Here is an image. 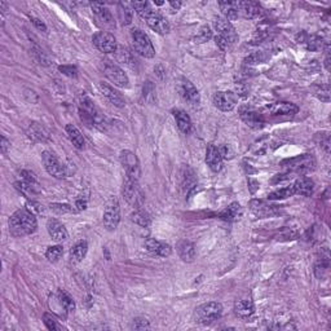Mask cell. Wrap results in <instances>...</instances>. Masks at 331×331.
<instances>
[{"label": "cell", "instance_id": "22", "mask_svg": "<svg viewBox=\"0 0 331 331\" xmlns=\"http://www.w3.org/2000/svg\"><path fill=\"white\" fill-rule=\"evenodd\" d=\"M47 231L54 242H62L68 239L69 233L64 224H61L58 220L50 219L47 223Z\"/></svg>", "mask_w": 331, "mask_h": 331}, {"label": "cell", "instance_id": "6", "mask_svg": "<svg viewBox=\"0 0 331 331\" xmlns=\"http://www.w3.org/2000/svg\"><path fill=\"white\" fill-rule=\"evenodd\" d=\"M132 42L133 48L137 53L141 54L145 58H153L155 56V49L153 47L150 38L148 34H145L142 30L133 29L132 30Z\"/></svg>", "mask_w": 331, "mask_h": 331}, {"label": "cell", "instance_id": "3", "mask_svg": "<svg viewBox=\"0 0 331 331\" xmlns=\"http://www.w3.org/2000/svg\"><path fill=\"white\" fill-rule=\"evenodd\" d=\"M288 173H299V175H306L316 168V159L312 154H302L295 158L286 159L281 163Z\"/></svg>", "mask_w": 331, "mask_h": 331}, {"label": "cell", "instance_id": "35", "mask_svg": "<svg viewBox=\"0 0 331 331\" xmlns=\"http://www.w3.org/2000/svg\"><path fill=\"white\" fill-rule=\"evenodd\" d=\"M118 16H119V21L122 22L123 25H130L131 22H132V16H133V11H132V4L128 3H119L118 4Z\"/></svg>", "mask_w": 331, "mask_h": 331}, {"label": "cell", "instance_id": "60", "mask_svg": "<svg viewBox=\"0 0 331 331\" xmlns=\"http://www.w3.org/2000/svg\"><path fill=\"white\" fill-rule=\"evenodd\" d=\"M169 5H171L175 11H179L181 7V1H169Z\"/></svg>", "mask_w": 331, "mask_h": 331}, {"label": "cell", "instance_id": "24", "mask_svg": "<svg viewBox=\"0 0 331 331\" xmlns=\"http://www.w3.org/2000/svg\"><path fill=\"white\" fill-rule=\"evenodd\" d=\"M177 254L180 256V259L185 263H191L195 259V246L191 241L188 239H181L176 246Z\"/></svg>", "mask_w": 331, "mask_h": 331}, {"label": "cell", "instance_id": "11", "mask_svg": "<svg viewBox=\"0 0 331 331\" xmlns=\"http://www.w3.org/2000/svg\"><path fill=\"white\" fill-rule=\"evenodd\" d=\"M94 44L98 50L104 53H116L118 44H117L116 36L108 31H100L94 35Z\"/></svg>", "mask_w": 331, "mask_h": 331}, {"label": "cell", "instance_id": "15", "mask_svg": "<svg viewBox=\"0 0 331 331\" xmlns=\"http://www.w3.org/2000/svg\"><path fill=\"white\" fill-rule=\"evenodd\" d=\"M239 116L243 122L252 130H260L264 127V118L261 114L255 112L252 108L243 106L239 109Z\"/></svg>", "mask_w": 331, "mask_h": 331}, {"label": "cell", "instance_id": "37", "mask_svg": "<svg viewBox=\"0 0 331 331\" xmlns=\"http://www.w3.org/2000/svg\"><path fill=\"white\" fill-rule=\"evenodd\" d=\"M131 220H132L133 223L137 224V225H140L142 228H148L149 225L151 224V217L146 211L144 210H136L135 213L131 215Z\"/></svg>", "mask_w": 331, "mask_h": 331}, {"label": "cell", "instance_id": "42", "mask_svg": "<svg viewBox=\"0 0 331 331\" xmlns=\"http://www.w3.org/2000/svg\"><path fill=\"white\" fill-rule=\"evenodd\" d=\"M329 272V256L326 258H322L321 256V259L318 260L314 265V274H316L317 278H324Z\"/></svg>", "mask_w": 331, "mask_h": 331}, {"label": "cell", "instance_id": "49", "mask_svg": "<svg viewBox=\"0 0 331 331\" xmlns=\"http://www.w3.org/2000/svg\"><path fill=\"white\" fill-rule=\"evenodd\" d=\"M43 321H44V325L47 326L48 330H52V331L60 330V326H58L57 322H56V318H54V317L50 313H44Z\"/></svg>", "mask_w": 331, "mask_h": 331}, {"label": "cell", "instance_id": "41", "mask_svg": "<svg viewBox=\"0 0 331 331\" xmlns=\"http://www.w3.org/2000/svg\"><path fill=\"white\" fill-rule=\"evenodd\" d=\"M117 54V60L119 62H122V64H126L128 66H132L135 64V58H133L132 53H131L130 50L127 49L124 47H118L116 50Z\"/></svg>", "mask_w": 331, "mask_h": 331}, {"label": "cell", "instance_id": "45", "mask_svg": "<svg viewBox=\"0 0 331 331\" xmlns=\"http://www.w3.org/2000/svg\"><path fill=\"white\" fill-rule=\"evenodd\" d=\"M213 38V31L210 29L209 26H203L201 27V30L198 31V34L194 36L195 43H206L209 42L210 39Z\"/></svg>", "mask_w": 331, "mask_h": 331}, {"label": "cell", "instance_id": "21", "mask_svg": "<svg viewBox=\"0 0 331 331\" xmlns=\"http://www.w3.org/2000/svg\"><path fill=\"white\" fill-rule=\"evenodd\" d=\"M146 24L149 25L151 30H154L158 34H167L169 33V24L167 18L163 17L158 12H153L148 18H146Z\"/></svg>", "mask_w": 331, "mask_h": 331}, {"label": "cell", "instance_id": "43", "mask_svg": "<svg viewBox=\"0 0 331 331\" xmlns=\"http://www.w3.org/2000/svg\"><path fill=\"white\" fill-rule=\"evenodd\" d=\"M64 255V248L62 246H50L48 247L47 252H46V258L49 260L50 263H56L58 260L61 259V256Z\"/></svg>", "mask_w": 331, "mask_h": 331}, {"label": "cell", "instance_id": "53", "mask_svg": "<svg viewBox=\"0 0 331 331\" xmlns=\"http://www.w3.org/2000/svg\"><path fill=\"white\" fill-rule=\"evenodd\" d=\"M268 34H269V30L266 29V27H260V29H258V31L255 33V36H254V43H260L261 40H264L268 36Z\"/></svg>", "mask_w": 331, "mask_h": 331}, {"label": "cell", "instance_id": "46", "mask_svg": "<svg viewBox=\"0 0 331 331\" xmlns=\"http://www.w3.org/2000/svg\"><path fill=\"white\" fill-rule=\"evenodd\" d=\"M26 209L29 210L30 213H34L35 216H42V215H44V213H46L43 205H40L39 202L34 201V199L27 201V203H26Z\"/></svg>", "mask_w": 331, "mask_h": 331}, {"label": "cell", "instance_id": "38", "mask_svg": "<svg viewBox=\"0 0 331 331\" xmlns=\"http://www.w3.org/2000/svg\"><path fill=\"white\" fill-rule=\"evenodd\" d=\"M295 194V191H294V188L292 185L286 188H281V189H278V190L272 191L269 195H268V199L269 201H280V199H286L288 197H292V195Z\"/></svg>", "mask_w": 331, "mask_h": 331}, {"label": "cell", "instance_id": "32", "mask_svg": "<svg viewBox=\"0 0 331 331\" xmlns=\"http://www.w3.org/2000/svg\"><path fill=\"white\" fill-rule=\"evenodd\" d=\"M15 187L18 191H21L22 194L27 197V198H33L35 197L38 193H39V184H31L27 183V181L22 180V181H17L15 183Z\"/></svg>", "mask_w": 331, "mask_h": 331}, {"label": "cell", "instance_id": "20", "mask_svg": "<svg viewBox=\"0 0 331 331\" xmlns=\"http://www.w3.org/2000/svg\"><path fill=\"white\" fill-rule=\"evenodd\" d=\"M299 110V108L295 104L292 102H274V104L269 105L266 108V112L269 113L270 116H294L296 114Z\"/></svg>", "mask_w": 331, "mask_h": 331}, {"label": "cell", "instance_id": "13", "mask_svg": "<svg viewBox=\"0 0 331 331\" xmlns=\"http://www.w3.org/2000/svg\"><path fill=\"white\" fill-rule=\"evenodd\" d=\"M238 96L231 91H221L213 95V105L221 112H232L237 105Z\"/></svg>", "mask_w": 331, "mask_h": 331}, {"label": "cell", "instance_id": "12", "mask_svg": "<svg viewBox=\"0 0 331 331\" xmlns=\"http://www.w3.org/2000/svg\"><path fill=\"white\" fill-rule=\"evenodd\" d=\"M213 27L217 31V35L223 36L228 40V43L234 44L238 40V35L236 33V29L231 24V21H228L227 18L224 17H215L213 18Z\"/></svg>", "mask_w": 331, "mask_h": 331}, {"label": "cell", "instance_id": "2", "mask_svg": "<svg viewBox=\"0 0 331 331\" xmlns=\"http://www.w3.org/2000/svg\"><path fill=\"white\" fill-rule=\"evenodd\" d=\"M38 227V221L34 213L27 209L17 210L9 217V232L15 237H24L34 233Z\"/></svg>", "mask_w": 331, "mask_h": 331}, {"label": "cell", "instance_id": "34", "mask_svg": "<svg viewBox=\"0 0 331 331\" xmlns=\"http://www.w3.org/2000/svg\"><path fill=\"white\" fill-rule=\"evenodd\" d=\"M87 251H88V243L86 241L76 242L75 245L72 246L71 251H70V258L74 263H79L86 258Z\"/></svg>", "mask_w": 331, "mask_h": 331}, {"label": "cell", "instance_id": "61", "mask_svg": "<svg viewBox=\"0 0 331 331\" xmlns=\"http://www.w3.org/2000/svg\"><path fill=\"white\" fill-rule=\"evenodd\" d=\"M325 66H326V70H330V58H329V56L325 60Z\"/></svg>", "mask_w": 331, "mask_h": 331}, {"label": "cell", "instance_id": "28", "mask_svg": "<svg viewBox=\"0 0 331 331\" xmlns=\"http://www.w3.org/2000/svg\"><path fill=\"white\" fill-rule=\"evenodd\" d=\"M173 117L176 119L177 127L183 133H189L191 131V119L188 116L187 112H184L181 109H175L173 110Z\"/></svg>", "mask_w": 331, "mask_h": 331}, {"label": "cell", "instance_id": "27", "mask_svg": "<svg viewBox=\"0 0 331 331\" xmlns=\"http://www.w3.org/2000/svg\"><path fill=\"white\" fill-rule=\"evenodd\" d=\"M242 215V207L238 202H233L231 205L228 206L227 209L223 210L221 213H219L220 219L225 220V221H236L241 217Z\"/></svg>", "mask_w": 331, "mask_h": 331}, {"label": "cell", "instance_id": "17", "mask_svg": "<svg viewBox=\"0 0 331 331\" xmlns=\"http://www.w3.org/2000/svg\"><path fill=\"white\" fill-rule=\"evenodd\" d=\"M98 90H100L101 95L117 108H123L126 105V100L123 98L122 95L119 94L117 90H114L112 86H109L104 82H100L98 83Z\"/></svg>", "mask_w": 331, "mask_h": 331}, {"label": "cell", "instance_id": "5", "mask_svg": "<svg viewBox=\"0 0 331 331\" xmlns=\"http://www.w3.org/2000/svg\"><path fill=\"white\" fill-rule=\"evenodd\" d=\"M223 314V306L220 303L210 302L199 306L194 312L197 322L201 325H210L219 320Z\"/></svg>", "mask_w": 331, "mask_h": 331}, {"label": "cell", "instance_id": "9", "mask_svg": "<svg viewBox=\"0 0 331 331\" xmlns=\"http://www.w3.org/2000/svg\"><path fill=\"white\" fill-rule=\"evenodd\" d=\"M119 158H120V163L126 169L127 176L133 179V180H139L141 176V167L136 154L131 150H123L120 151Z\"/></svg>", "mask_w": 331, "mask_h": 331}, {"label": "cell", "instance_id": "30", "mask_svg": "<svg viewBox=\"0 0 331 331\" xmlns=\"http://www.w3.org/2000/svg\"><path fill=\"white\" fill-rule=\"evenodd\" d=\"M250 207L258 216H268L277 211V206L268 205L263 201H252L250 203Z\"/></svg>", "mask_w": 331, "mask_h": 331}, {"label": "cell", "instance_id": "4", "mask_svg": "<svg viewBox=\"0 0 331 331\" xmlns=\"http://www.w3.org/2000/svg\"><path fill=\"white\" fill-rule=\"evenodd\" d=\"M123 198L131 207L136 210H140L144 206L145 195L141 190L139 180H133L131 177L126 176V180L123 183Z\"/></svg>", "mask_w": 331, "mask_h": 331}, {"label": "cell", "instance_id": "47", "mask_svg": "<svg viewBox=\"0 0 331 331\" xmlns=\"http://www.w3.org/2000/svg\"><path fill=\"white\" fill-rule=\"evenodd\" d=\"M266 58H268V56L264 52H255V53L250 54L245 60V62L247 65H254V64H261V62L265 61Z\"/></svg>", "mask_w": 331, "mask_h": 331}, {"label": "cell", "instance_id": "18", "mask_svg": "<svg viewBox=\"0 0 331 331\" xmlns=\"http://www.w3.org/2000/svg\"><path fill=\"white\" fill-rule=\"evenodd\" d=\"M145 250L151 254V255L161 256V258H168L171 254H172V247L167 243H163V242H159L154 238H149L146 239L144 243Z\"/></svg>", "mask_w": 331, "mask_h": 331}, {"label": "cell", "instance_id": "56", "mask_svg": "<svg viewBox=\"0 0 331 331\" xmlns=\"http://www.w3.org/2000/svg\"><path fill=\"white\" fill-rule=\"evenodd\" d=\"M21 176H22V179H24V180H25V181H27V183L38 184V181H36L35 175H34L33 172H30V171H22Z\"/></svg>", "mask_w": 331, "mask_h": 331}, {"label": "cell", "instance_id": "39", "mask_svg": "<svg viewBox=\"0 0 331 331\" xmlns=\"http://www.w3.org/2000/svg\"><path fill=\"white\" fill-rule=\"evenodd\" d=\"M195 175L193 172V169H190L188 166H185L183 168V172H181V185H183L184 189L189 190L190 188H193L195 185Z\"/></svg>", "mask_w": 331, "mask_h": 331}, {"label": "cell", "instance_id": "50", "mask_svg": "<svg viewBox=\"0 0 331 331\" xmlns=\"http://www.w3.org/2000/svg\"><path fill=\"white\" fill-rule=\"evenodd\" d=\"M154 92L155 88L153 86V83L151 82H146L144 86V90H142V96L146 101H153L154 100Z\"/></svg>", "mask_w": 331, "mask_h": 331}, {"label": "cell", "instance_id": "1", "mask_svg": "<svg viewBox=\"0 0 331 331\" xmlns=\"http://www.w3.org/2000/svg\"><path fill=\"white\" fill-rule=\"evenodd\" d=\"M78 110H79V117L87 127L90 128H97L100 131H104L106 128V120L105 117L98 112L94 101L91 100L88 96L83 95L80 96L79 102H78Z\"/></svg>", "mask_w": 331, "mask_h": 331}, {"label": "cell", "instance_id": "48", "mask_svg": "<svg viewBox=\"0 0 331 331\" xmlns=\"http://www.w3.org/2000/svg\"><path fill=\"white\" fill-rule=\"evenodd\" d=\"M50 210L52 211H54V213H74L75 210L72 209L71 206L70 205H62V203H52V205L49 206Z\"/></svg>", "mask_w": 331, "mask_h": 331}, {"label": "cell", "instance_id": "14", "mask_svg": "<svg viewBox=\"0 0 331 331\" xmlns=\"http://www.w3.org/2000/svg\"><path fill=\"white\" fill-rule=\"evenodd\" d=\"M91 7H92L94 15L96 16L98 25L102 26L104 29H114L116 27L114 18H113L110 11L105 7L104 3H92Z\"/></svg>", "mask_w": 331, "mask_h": 331}, {"label": "cell", "instance_id": "10", "mask_svg": "<svg viewBox=\"0 0 331 331\" xmlns=\"http://www.w3.org/2000/svg\"><path fill=\"white\" fill-rule=\"evenodd\" d=\"M104 74L110 82L114 83V86L120 87V88H127L130 86L128 84L130 80H128V76L124 72V70L119 68L118 65H116V64H113V62L105 61Z\"/></svg>", "mask_w": 331, "mask_h": 331}, {"label": "cell", "instance_id": "55", "mask_svg": "<svg viewBox=\"0 0 331 331\" xmlns=\"http://www.w3.org/2000/svg\"><path fill=\"white\" fill-rule=\"evenodd\" d=\"M215 42H216V46H217V47H219L221 50H225L228 47H229V46H231V44L228 43V40L225 39V38H223V36H220V35L215 36Z\"/></svg>", "mask_w": 331, "mask_h": 331}, {"label": "cell", "instance_id": "44", "mask_svg": "<svg viewBox=\"0 0 331 331\" xmlns=\"http://www.w3.org/2000/svg\"><path fill=\"white\" fill-rule=\"evenodd\" d=\"M314 95L321 101L329 102L330 101V86L329 84H321V86L314 87Z\"/></svg>", "mask_w": 331, "mask_h": 331}, {"label": "cell", "instance_id": "36", "mask_svg": "<svg viewBox=\"0 0 331 331\" xmlns=\"http://www.w3.org/2000/svg\"><path fill=\"white\" fill-rule=\"evenodd\" d=\"M27 136L34 141H46L48 139V133L46 132L43 127L38 124V123H33L31 126L29 127V131H27Z\"/></svg>", "mask_w": 331, "mask_h": 331}, {"label": "cell", "instance_id": "52", "mask_svg": "<svg viewBox=\"0 0 331 331\" xmlns=\"http://www.w3.org/2000/svg\"><path fill=\"white\" fill-rule=\"evenodd\" d=\"M58 70H60L62 74H65V75L70 76V78H76V76H78V70H76L75 66L64 65V66H60V68H58Z\"/></svg>", "mask_w": 331, "mask_h": 331}, {"label": "cell", "instance_id": "58", "mask_svg": "<svg viewBox=\"0 0 331 331\" xmlns=\"http://www.w3.org/2000/svg\"><path fill=\"white\" fill-rule=\"evenodd\" d=\"M31 21H33L34 26H35L36 29H39L40 31H47V26L44 25V22H42L40 20H38V18H31Z\"/></svg>", "mask_w": 331, "mask_h": 331}, {"label": "cell", "instance_id": "7", "mask_svg": "<svg viewBox=\"0 0 331 331\" xmlns=\"http://www.w3.org/2000/svg\"><path fill=\"white\" fill-rule=\"evenodd\" d=\"M120 221V207L116 197L109 198L104 210V225L108 231H116Z\"/></svg>", "mask_w": 331, "mask_h": 331}, {"label": "cell", "instance_id": "51", "mask_svg": "<svg viewBox=\"0 0 331 331\" xmlns=\"http://www.w3.org/2000/svg\"><path fill=\"white\" fill-rule=\"evenodd\" d=\"M131 328L135 329V330H148L150 328V325H149V321H146L145 318H135L132 321Z\"/></svg>", "mask_w": 331, "mask_h": 331}, {"label": "cell", "instance_id": "26", "mask_svg": "<svg viewBox=\"0 0 331 331\" xmlns=\"http://www.w3.org/2000/svg\"><path fill=\"white\" fill-rule=\"evenodd\" d=\"M237 7L238 15L242 16V17L248 18V20L259 17L260 7L254 1H237Z\"/></svg>", "mask_w": 331, "mask_h": 331}, {"label": "cell", "instance_id": "62", "mask_svg": "<svg viewBox=\"0 0 331 331\" xmlns=\"http://www.w3.org/2000/svg\"><path fill=\"white\" fill-rule=\"evenodd\" d=\"M155 4H157V5H162L163 1H157V3H155Z\"/></svg>", "mask_w": 331, "mask_h": 331}, {"label": "cell", "instance_id": "25", "mask_svg": "<svg viewBox=\"0 0 331 331\" xmlns=\"http://www.w3.org/2000/svg\"><path fill=\"white\" fill-rule=\"evenodd\" d=\"M292 188H294L295 194H300L303 195V197H310V195L313 194L314 183L312 179H309V177L302 176L299 177L298 180L294 183Z\"/></svg>", "mask_w": 331, "mask_h": 331}, {"label": "cell", "instance_id": "8", "mask_svg": "<svg viewBox=\"0 0 331 331\" xmlns=\"http://www.w3.org/2000/svg\"><path fill=\"white\" fill-rule=\"evenodd\" d=\"M42 159H43V165L47 169V172L50 176L57 177V179H64L69 175L68 167L64 163L60 162V159L50 151H44L42 154Z\"/></svg>", "mask_w": 331, "mask_h": 331}, {"label": "cell", "instance_id": "31", "mask_svg": "<svg viewBox=\"0 0 331 331\" xmlns=\"http://www.w3.org/2000/svg\"><path fill=\"white\" fill-rule=\"evenodd\" d=\"M219 7L228 21H236L239 17L237 1H220Z\"/></svg>", "mask_w": 331, "mask_h": 331}, {"label": "cell", "instance_id": "40", "mask_svg": "<svg viewBox=\"0 0 331 331\" xmlns=\"http://www.w3.org/2000/svg\"><path fill=\"white\" fill-rule=\"evenodd\" d=\"M132 8L137 12V15L144 20H146L154 12L148 1H135V3H132Z\"/></svg>", "mask_w": 331, "mask_h": 331}, {"label": "cell", "instance_id": "33", "mask_svg": "<svg viewBox=\"0 0 331 331\" xmlns=\"http://www.w3.org/2000/svg\"><path fill=\"white\" fill-rule=\"evenodd\" d=\"M56 300L58 303V307L61 309L65 310V312H72V310L75 309V302L64 290H58L57 295H56Z\"/></svg>", "mask_w": 331, "mask_h": 331}, {"label": "cell", "instance_id": "19", "mask_svg": "<svg viewBox=\"0 0 331 331\" xmlns=\"http://www.w3.org/2000/svg\"><path fill=\"white\" fill-rule=\"evenodd\" d=\"M206 163L213 172H219L223 168V157L220 153V149L215 145L210 144L206 150Z\"/></svg>", "mask_w": 331, "mask_h": 331}, {"label": "cell", "instance_id": "23", "mask_svg": "<svg viewBox=\"0 0 331 331\" xmlns=\"http://www.w3.org/2000/svg\"><path fill=\"white\" fill-rule=\"evenodd\" d=\"M234 313L242 320H248L255 313V306L251 299H241L234 303Z\"/></svg>", "mask_w": 331, "mask_h": 331}, {"label": "cell", "instance_id": "16", "mask_svg": "<svg viewBox=\"0 0 331 331\" xmlns=\"http://www.w3.org/2000/svg\"><path fill=\"white\" fill-rule=\"evenodd\" d=\"M179 91H180V95L181 97L184 98V101H187L193 106L199 104L201 98H199L198 91H197V88H195L194 84L190 80L183 78L180 82V86H179Z\"/></svg>", "mask_w": 331, "mask_h": 331}, {"label": "cell", "instance_id": "29", "mask_svg": "<svg viewBox=\"0 0 331 331\" xmlns=\"http://www.w3.org/2000/svg\"><path fill=\"white\" fill-rule=\"evenodd\" d=\"M66 133H68L69 139H70V141H71L72 145L76 149L82 150V149L86 148V140H84L82 132L74 124H68L66 126Z\"/></svg>", "mask_w": 331, "mask_h": 331}, {"label": "cell", "instance_id": "54", "mask_svg": "<svg viewBox=\"0 0 331 331\" xmlns=\"http://www.w3.org/2000/svg\"><path fill=\"white\" fill-rule=\"evenodd\" d=\"M219 149L223 159H232L234 157V151L232 150L231 145H221Z\"/></svg>", "mask_w": 331, "mask_h": 331}, {"label": "cell", "instance_id": "59", "mask_svg": "<svg viewBox=\"0 0 331 331\" xmlns=\"http://www.w3.org/2000/svg\"><path fill=\"white\" fill-rule=\"evenodd\" d=\"M11 146V144L8 142V140L4 136H1V151H3L4 154L7 153V149Z\"/></svg>", "mask_w": 331, "mask_h": 331}, {"label": "cell", "instance_id": "57", "mask_svg": "<svg viewBox=\"0 0 331 331\" xmlns=\"http://www.w3.org/2000/svg\"><path fill=\"white\" fill-rule=\"evenodd\" d=\"M87 202H88V199H87L86 197H80V198L76 199L75 202L76 211H84V210L87 209Z\"/></svg>", "mask_w": 331, "mask_h": 331}]
</instances>
